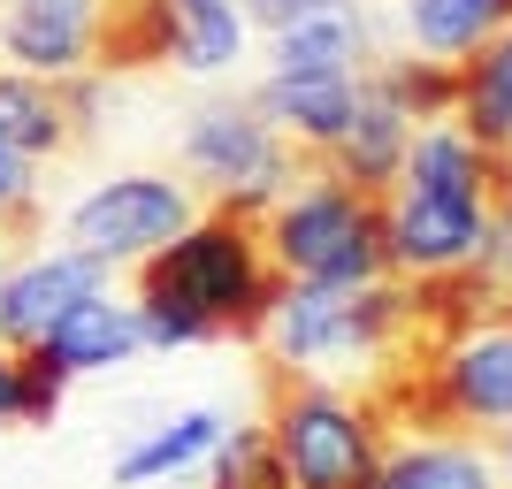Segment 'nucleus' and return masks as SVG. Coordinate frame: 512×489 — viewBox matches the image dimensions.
Segmentation results:
<instances>
[{
  "label": "nucleus",
  "mask_w": 512,
  "mask_h": 489,
  "mask_svg": "<svg viewBox=\"0 0 512 489\" xmlns=\"http://www.w3.org/2000/svg\"><path fill=\"white\" fill-rule=\"evenodd\" d=\"M283 268L268 260L260 214L214 207L184 237L153 245L138 268V329L146 344H207V337H245L268 329L283 298Z\"/></svg>",
  "instance_id": "1"
},
{
  "label": "nucleus",
  "mask_w": 512,
  "mask_h": 489,
  "mask_svg": "<svg viewBox=\"0 0 512 489\" xmlns=\"http://www.w3.org/2000/svg\"><path fill=\"white\" fill-rule=\"evenodd\" d=\"M260 237H268V260L291 283L360 291V283L390 276V192L344 184V176L321 169L314 146H299V184L260 214Z\"/></svg>",
  "instance_id": "2"
},
{
  "label": "nucleus",
  "mask_w": 512,
  "mask_h": 489,
  "mask_svg": "<svg viewBox=\"0 0 512 489\" xmlns=\"http://www.w3.org/2000/svg\"><path fill=\"white\" fill-rule=\"evenodd\" d=\"M260 428L276 436L291 489H367L398 444L367 398H344L291 360H260Z\"/></svg>",
  "instance_id": "3"
},
{
  "label": "nucleus",
  "mask_w": 512,
  "mask_h": 489,
  "mask_svg": "<svg viewBox=\"0 0 512 489\" xmlns=\"http://www.w3.org/2000/svg\"><path fill=\"white\" fill-rule=\"evenodd\" d=\"M199 222V199L192 184H169V176H123V184H100L85 207L69 214V237H77V253L92 260H138L153 245H169Z\"/></svg>",
  "instance_id": "4"
},
{
  "label": "nucleus",
  "mask_w": 512,
  "mask_h": 489,
  "mask_svg": "<svg viewBox=\"0 0 512 489\" xmlns=\"http://www.w3.org/2000/svg\"><path fill=\"white\" fill-rule=\"evenodd\" d=\"M497 253V222L482 199H444L421 184H390V276H444Z\"/></svg>",
  "instance_id": "5"
},
{
  "label": "nucleus",
  "mask_w": 512,
  "mask_h": 489,
  "mask_svg": "<svg viewBox=\"0 0 512 489\" xmlns=\"http://www.w3.org/2000/svg\"><path fill=\"white\" fill-rule=\"evenodd\" d=\"M100 69H77V77H31V69H8L0 77V138L31 161H69L100 138Z\"/></svg>",
  "instance_id": "6"
},
{
  "label": "nucleus",
  "mask_w": 512,
  "mask_h": 489,
  "mask_svg": "<svg viewBox=\"0 0 512 489\" xmlns=\"http://www.w3.org/2000/svg\"><path fill=\"white\" fill-rule=\"evenodd\" d=\"M107 283V260L92 253H54V260H31L16 276H0V352H23V344H39L54 321L92 298Z\"/></svg>",
  "instance_id": "7"
},
{
  "label": "nucleus",
  "mask_w": 512,
  "mask_h": 489,
  "mask_svg": "<svg viewBox=\"0 0 512 489\" xmlns=\"http://www.w3.org/2000/svg\"><path fill=\"white\" fill-rule=\"evenodd\" d=\"M0 54L31 77H77L92 69V16L54 0H8L0 8Z\"/></svg>",
  "instance_id": "8"
},
{
  "label": "nucleus",
  "mask_w": 512,
  "mask_h": 489,
  "mask_svg": "<svg viewBox=\"0 0 512 489\" xmlns=\"http://www.w3.org/2000/svg\"><path fill=\"white\" fill-rule=\"evenodd\" d=\"M253 107L291 146H337L344 130H352V115L367 107V85L360 77H268L253 92Z\"/></svg>",
  "instance_id": "9"
},
{
  "label": "nucleus",
  "mask_w": 512,
  "mask_h": 489,
  "mask_svg": "<svg viewBox=\"0 0 512 489\" xmlns=\"http://www.w3.org/2000/svg\"><path fill=\"white\" fill-rule=\"evenodd\" d=\"M367 62H383V54H375L367 16L352 0L291 23V31H276V77H360Z\"/></svg>",
  "instance_id": "10"
},
{
  "label": "nucleus",
  "mask_w": 512,
  "mask_h": 489,
  "mask_svg": "<svg viewBox=\"0 0 512 489\" xmlns=\"http://www.w3.org/2000/svg\"><path fill=\"white\" fill-rule=\"evenodd\" d=\"M406 146H413V123L390 100L367 92V107L352 115V130H344L337 146H314V153H321V169L344 176V184H360V192H390L398 169H406Z\"/></svg>",
  "instance_id": "11"
},
{
  "label": "nucleus",
  "mask_w": 512,
  "mask_h": 489,
  "mask_svg": "<svg viewBox=\"0 0 512 489\" xmlns=\"http://www.w3.org/2000/svg\"><path fill=\"white\" fill-rule=\"evenodd\" d=\"M176 62V16L169 0H92V69L123 77V69Z\"/></svg>",
  "instance_id": "12"
},
{
  "label": "nucleus",
  "mask_w": 512,
  "mask_h": 489,
  "mask_svg": "<svg viewBox=\"0 0 512 489\" xmlns=\"http://www.w3.org/2000/svg\"><path fill=\"white\" fill-rule=\"evenodd\" d=\"M46 352L69 367V375H85V367H115V360H130L138 344H146V329H138V306H115L107 291H92V298H77L54 329H46Z\"/></svg>",
  "instance_id": "13"
},
{
  "label": "nucleus",
  "mask_w": 512,
  "mask_h": 489,
  "mask_svg": "<svg viewBox=\"0 0 512 489\" xmlns=\"http://www.w3.org/2000/svg\"><path fill=\"white\" fill-rule=\"evenodd\" d=\"M451 123L467 130L482 153H512V31H497L490 46H474L459 62V107Z\"/></svg>",
  "instance_id": "14"
},
{
  "label": "nucleus",
  "mask_w": 512,
  "mask_h": 489,
  "mask_svg": "<svg viewBox=\"0 0 512 489\" xmlns=\"http://www.w3.org/2000/svg\"><path fill=\"white\" fill-rule=\"evenodd\" d=\"M367 489H497V467L467 436H421V444H390Z\"/></svg>",
  "instance_id": "15"
},
{
  "label": "nucleus",
  "mask_w": 512,
  "mask_h": 489,
  "mask_svg": "<svg viewBox=\"0 0 512 489\" xmlns=\"http://www.w3.org/2000/svg\"><path fill=\"white\" fill-rule=\"evenodd\" d=\"M406 31L436 62H467L474 46L512 31V0H406Z\"/></svg>",
  "instance_id": "16"
},
{
  "label": "nucleus",
  "mask_w": 512,
  "mask_h": 489,
  "mask_svg": "<svg viewBox=\"0 0 512 489\" xmlns=\"http://www.w3.org/2000/svg\"><path fill=\"white\" fill-rule=\"evenodd\" d=\"M375 100H390L406 123H451V107H459V62H436V54H406V62H383L367 77Z\"/></svg>",
  "instance_id": "17"
},
{
  "label": "nucleus",
  "mask_w": 512,
  "mask_h": 489,
  "mask_svg": "<svg viewBox=\"0 0 512 489\" xmlns=\"http://www.w3.org/2000/svg\"><path fill=\"white\" fill-rule=\"evenodd\" d=\"M176 16V62L184 69H230L237 46H245V16H237L230 0H169Z\"/></svg>",
  "instance_id": "18"
},
{
  "label": "nucleus",
  "mask_w": 512,
  "mask_h": 489,
  "mask_svg": "<svg viewBox=\"0 0 512 489\" xmlns=\"http://www.w3.org/2000/svg\"><path fill=\"white\" fill-rule=\"evenodd\" d=\"M214 444H222V421H214V413H184V421H169L161 436H146L115 474H123V482H161V474H184L192 459H207Z\"/></svg>",
  "instance_id": "19"
},
{
  "label": "nucleus",
  "mask_w": 512,
  "mask_h": 489,
  "mask_svg": "<svg viewBox=\"0 0 512 489\" xmlns=\"http://www.w3.org/2000/svg\"><path fill=\"white\" fill-rule=\"evenodd\" d=\"M214 489H291V467L268 428H222L214 444Z\"/></svg>",
  "instance_id": "20"
},
{
  "label": "nucleus",
  "mask_w": 512,
  "mask_h": 489,
  "mask_svg": "<svg viewBox=\"0 0 512 489\" xmlns=\"http://www.w3.org/2000/svg\"><path fill=\"white\" fill-rule=\"evenodd\" d=\"M62 390H69V367L46 352V344H23L16 352V421H54L62 413Z\"/></svg>",
  "instance_id": "21"
},
{
  "label": "nucleus",
  "mask_w": 512,
  "mask_h": 489,
  "mask_svg": "<svg viewBox=\"0 0 512 489\" xmlns=\"http://www.w3.org/2000/svg\"><path fill=\"white\" fill-rule=\"evenodd\" d=\"M321 8H344V0H245V16L268 23V31H291V23L321 16Z\"/></svg>",
  "instance_id": "22"
},
{
  "label": "nucleus",
  "mask_w": 512,
  "mask_h": 489,
  "mask_svg": "<svg viewBox=\"0 0 512 489\" xmlns=\"http://www.w3.org/2000/svg\"><path fill=\"white\" fill-rule=\"evenodd\" d=\"M8 199H39V176H31V153H16L0 138V207Z\"/></svg>",
  "instance_id": "23"
},
{
  "label": "nucleus",
  "mask_w": 512,
  "mask_h": 489,
  "mask_svg": "<svg viewBox=\"0 0 512 489\" xmlns=\"http://www.w3.org/2000/svg\"><path fill=\"white\" fill-rule=\"evenodd\" d=\"M490 222H497V245H512V153H497V184H490Z\"/></svg>",
  "instance_id": "24"
},
{
  "label": "nucleus",
  "mask_w": 512,
  "mask_h": 489,
  "mask_svg": "<svg viewBox=\"0 0 512 489\" xmlns=\"http://www.w3.org/2000/svg\"><path fill=\"white\" fill-rule=\"evenodd\" d=\"M0 421H16V352H0Z\"/></svg>",
  "instance_id": "25"
},
{
  "label": "nucleus",
  "mask_w": 512,
  "mask_h": 489,
  "mask_svg": "<svg viewBox=\"0 0 512 489\" xmlns=\"http://www.w3.org/2000/svg\"><path fill=\"white\" fill-rule=\"evenodd\" d=\"M497 459H505V482H512V428H497Z\"/></svg>",
  "instance_id": "26"
},
{
  "label": "nucleus",
  "mask_w": 512,
  "mask_h": 489,
  "mask_svg": "<svg viewBox=\"0 0 512 489\" xmlns=\"http://www.w3.org/2000/svg\"><path fill=\"white\" fill-rule=\"evenodd\" d=\"M54 8H85V16H92V0H54Z\"/></svg>",
  "instance_id": "27"
},
{
  "label": "nucleus",
  "mask_w": 512,
  "mask_h": 489,
  "mask_svg": "<svg viewBox=\"0 0 512 489\" xmlns=\"http://www.w3.org/2000/svg\"><path fill=\"white\" fill-rule=\"evenodd\" d=\"M505 321H512V283H505Z\"/></svg>",
  "instance_id": "28"
}]
</instances>
